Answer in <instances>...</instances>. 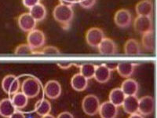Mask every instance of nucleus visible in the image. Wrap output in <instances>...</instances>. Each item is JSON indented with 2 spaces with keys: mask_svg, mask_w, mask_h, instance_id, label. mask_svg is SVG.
I'll use <instances>...</instances> for the list:
<instances>
[{
  "mask_svg": "<svg viewBox=\"0 0 157 118\" xmlns=\"http://www.w3.org/2000/svg\"><path fill=\"white\" fill-rule=\"evenodd\" d=\"M53 16L56 22L61 24L62 27H69L74 18V11L72 6L58 4L54 7Z\"/></svg>",
  "mask_w": 157,
  "mask_h": 118,
  "instance_id": "1",
  "label": "nucleus"
},
{
  "mask_svg": "<svg viewBox=\"0 0 157 118\" xmlns=\"http://www.w3.org/2000/svg\"><path fill=\"white\" fill-rule=\"evenodd\" d=\"M21 92L29 98H34L39 95L41 89L40 83L36 78L29 77L25 79L22 84H21Z\"/></svg>",
  "mask_w": 157,
  "mask_h": 118,
  "instance_id": "2",
  "label": "nucleus"
},
{
  "mask_svg": "<svg viewBox=\"0 0 157 118\" xmlns=\"http://www.w3.org/2000/svg\"><path fill=\"white\" fill-rule=\"evenodd\" d=\"M99 98L94 95H87L82 101V109L88 116H94L98 114L100 108Z\"/></svg>",
  "mask_w": 157,
  "mask_h": 118,
  "instance_id": "3",
  "label": "nucleus"
},
{
  "mask_svg": "<svg viewBox=\"0 0 157 118\" xmlns=\"http://www.w3.org/2000/svg\"><path fill=\"white\" fill-rule=\"evenodd\" d=\"M46 43V36L44 32L39 29H34L29 32L27 36V43L34 50H39L44 46Z\"/></svg>",
  "mask_w": 157,
  "mask_h": 118,
  "instance_id": "4",
  "label": "nucleus"
},
{
  "mask_svg": "<svg viewBox=\"0 0 157 118\" xmlns=\"http://www.w3.org/2000/svg\"><path fill=\"white\" fill-rule=\"evenodd\" d=\"M2 88L4 92L8 95H14L21 89L19 79L14 75H6L2 81Z\"/></svg>",
  "mask_w": 157,
  "mask_h": 118,
  "instance_id": "5",
  "label": "nucleus"
},
{
  "mask_svg": "<svg viewBox=\"0 0 157 118\" xmlns=\"http://www.w3.org/2000/svg\"><path fill=\"white\" fill-rule=\"evenodd\" d=\"M105 38V33L100 28L92 27L87 30L86 33V42L92 47H98L101 42Z\"/></svg>",
  "mask_w": 157,
  "mask_h": 118,
  "instance_id": "6",
  "label": "nucleus"
},
{
  "mask_svg": "<svg viewBox=\"0 0 157 118\" xmlns=\"http://www.w3.org/2000/svg\"><path fill=\"white\" fill-rule=\"evenodd\" d=\"M155 109V100L152 96L146 95L139 98L138 101V111L142 116H148L154 112Z\"/></svg>",
  "mask_w": 157,
  "mask_h": 118,
  "instance_id": "7",
  "label": "nucleus"
},
{
  "mask_svg": "<svg viewBox=\"0 0 157 118\" xmlns=\"http://www.w3.org/2000/svg\"><path fill=\"white\" fill-rule=\"evenodd\" d=\"M134 30L140 34H145L147 32L152 31L153 23L150 17L137 16L134 22Z\"/></svg>",
  "mask_w": 157,
  "mask_h": 118,
  "instance_id": "8",
  "label": "nucleus"
},
{
  "mask_svg": "<svg viewBox=\"0 0 157 118\" xmlns=\"http://www.w3.org/2000/svg\"><path fill=\"white\" fill-rule=\"evenodd\" d=\"M62 92L61 84L57 81L52 80L46 83L44 86V93L50 99H57L61 96Z\"/></svg>",
  "mask_w": 157,
  "mask_h": 118,
  "instance_id": "9",
  "label": "nucleus"
},
{
  "mask_svg": "<svg viewBox=\"0 0 157 118\" xmlns=\"http://www.w3.org/2000/svg\"><path fill=\"white\" fill-rule=\"evenodd\" d=\"M115 24L120 28L129 27L132 22V16L130 11L127 9H120L114 15Z\"/></svg>",
  "mask_w": 157,
  "mask_h": 118,
  "instance_id": "10",
  "label": "nucleus"
},
{
  "mask_svg": "<svg viewBox=\"0 0 157 118\" xmlns=\"http://www.w3.org/2000/svg\"><path fill=\"white\" fill-rule=\"evenodd\" d=\"M37 22L29 13H23L18 18V25L22 31L29 32L36 29Z\"/></svg>",
  "mask_w": 157,
  "mask_h": 118,
  "instance_id": "11",
  "label": "nucleus"
},
{
  "mask_svg": "<svg viewBox=\"0 0 157 118\" xmlns=\"http://www.w3.org/2000/svg\"><path fill=\"white\" fill-rule=\"evenodd\" d=\"M98 49L100 54L104 55H113L117 53V45L110 38H104Z\"/></svg>",
  "mask_w": 157,
  "mask_h": 118,
  "instance_id": "12",
  "label": "nucleus"
},
{
  "mask_svg": "<svg viewBox=\"0 0 157 118\" xmlns=\"http://www.w3.org/2000/svg\"><path fill=\"white\" fill-rule=\"evenodd\" d=\"M98 113L101 118H116L118 114V107L109 101L100 105Z\"/></svg>",
  "mask_w": 157,
  "mask_h": 118,
  "instance_id": "13",
  "label": "nucleus"
},
{
  "mask_svg": "<svg viewBox=\"0 0 157 118\" xmlns=\"http://www.w3.org/2000/svg\"><path fill=\"white\" fill-rule=\"evenodd\" d=\"M135 10L138 16L151 18L153 13V3L151 0H141L136 4Z\"/></svg>",
  "mask_w": 157,
  "mask_h": 118,
  "instance_id": "14",
  "label": "nucleus"
},
{
  "mask_svg": "<svg viewBox=\"0 0 157 118\" xmlns=\"http://www.w3.org/2000/svg\"><path fill=\"white\" fill-rule=\"evenodd\" d=\"M138 98L136 95H130L126 96L125 99L123 102V107L124 111L128 114L137 113L138 111Z\"/></svg>",
  "mask_w": 157,
  "mask_h": 118,
  "instance_id": "15",
  "label": "nucleus"
},
{
  "mask_svg": "<svg viewBox=\"0 0 157 118\" xmlns=\"http://www.w3.org/2000/svg\"><path fill=\"white\" fill-rule=\"evenodd\" d=\"M123 92L125 94L126 96L130 95H136L139 90L138 83L134 79H126L121 84V88Z\"/></svg>",
  "mask_w": 157,
  "mask_h": 118,
  "instance_id": "16",
  "label": "nucleus"
},
{
  "mask_svg": "<svg viewBox=\"0 0 157 118\" xmlns=\"http://www.w3.org/2000/svg\"><path fill=\"white\" fill-rule=\"evenodd\" d=\"M111 73L112 72L105 66V65L101 64L100 65H97L94 77L98 83L105 84L110 80Z\"/></svg>",
  "mask_w": 157,
  "mask_h": 118,
  "instance_id": "17",
  "label": "nucleus"
},
{
  "mask_svg": "<svg viewBox=\"0 0 157 118\" xmlns=\"http://www.w3.org/2000/svg\"><path fill=\"white\" fill-rule=\"evenodd\" d=\"M71 86L75 91H83L88 86V80L82 74L76 73L71 77Z\"/></svg>",
  "mask_w": 157,
  "mask_h": 118,
  "instance_id": "18",
  "label": "nucleus"
},
{
  "mask_svg": "<svg viewBox=\"0 0 157 118\" xmlns=\"http://www.w3.org/2000/svg\"><path fill=\"white\" fill-rule=\"evenodd\" d=\"M16 110L11 98H4L0 101V116L2 117L9 118Z\"/></svg>",
  "mask_w": 157,
  "mask_h": 118,
  "instance_id": "19",
  "label": "nucleus"
},
{
  "mask_svg": "<svg viewBox=\"0 0 157 118\" xmlns=\"http://www.w3.org/2000/svg\"><path fill=\"white\" fill-rule=\"evenodd\" d=\"M136 64L132 62H120L118 63L116 69L118 74L123 78H129L134 73Z\"/></svg>",
  "mask_w": 157,
  "mask_h": 118,
  "instance_id": "20",
  "label": "nucleus"
},
{
  "mask_svg": "<svg viewBox=\"0 0 157 118\" xmlns=\"http://www.w3.org/2000/svg\"><path fill=\"white\" fill-rule=\"evenodd\" d=\"M140 43L134 39H127L124 44V53L127 55H137L141 54Z\"/></svg>",
  "mask_w": 157,
  "mask_h": 118,
  "instance_id": "21",
  "label": "nucleus"
},
{
  "mask_svg": "<svg viewBox=\"0 0 157 118\" xmlns=\"http://www.w3.org/2000/svg\"><path fill=\"white\" fill-rule=\"evenodd\" d=\"M109 102H111L117 107L121 106L123 102L126 98L125 94L123 93V91L120 88H116L110 91L109 95Z\"/></svg>",
  "mask_w": 157,
  "mask_h": 118,
  "instance_id": "22",
  "label": "nucleus"
},
{
  "mask_svg": "<svg viewBox=\"0 0 157 118\" xmlns=\"http://www.w3.org/2000/svg\"><path fill=\"white\" fill-rule=\"evenodd\" d=\"M29 14L36 20V22H42L47 16V9L42 3H38L33 7L30 8Z\"/></svg>",
  "mask_w": 157,
  "mask_h": 118,
  "instance_id": "23",
  "label": "nucleus"
},
{
  "mask_svg": "<svg viewBox=\"0 0 157 118\" xmlns=\"http://www.w3.org/2000/svg\"><path fill=\"white\" fill-rule=\"evenodd\" d=\"M52 106L50 101L43 98L41 100L38 101L35 106V111L39 116H43L49 114L51 111Z\"/></svg>",
  "mask_w": 157,
  "mask_h": 118,
  "instance_id": "24",
  "label": "nucleus"
},
{
  "mask_svg": "<svg viewBox=\"0 0 157 118\" xmlns=\"http://www.w3.org/2000/svg\"><path fill=\"white\" fill-rule=\"evenodd\" d=\"M11 101L16 109H21L27 106L28 102H29V98L22 92L18 91L14 95H13Z\"/></svg>",
  "mask_w": 157,
  "mask_h": 118,
  "instance_id": "25",
  "label": "nucleus"
},
{
  "mask_svg": "<svg viewBox=\"0 0 157 118\" xmlns=\"http://www.w3.org/2000/svg\"><path fill=\"white\" fill-rule=\"evenodd\" d=\"M141 43L143 47L146 50H153L155 47V35L153 30L145 33L142 35L141 38Z\"/></svg>",
  "mask_w": 157,
  "mask_h": 118,
  "instance_id": "26",
  "label": "nucleus"
},
{
  "mask_svg": "<svg viewBox=\"0 0 157 118\" xmlns=\"http://www.w3.org/2000/svg\"><path fill=\"white\" fill-rule=\"evenodd\" d=\"M97 65L94 64H83L80 65V73L87 80L94 78Z\"/></svg>",
  "mask_w": 157,
  "mask_h": 118,
  "instance_id": "27",
  "label": "nucleus"
},
{
  "mask_svg": "<svg viewBox=\"0 0 157 118\" xmlns=\"http://www.w3.org/2000/svg\"><path fill=\"white\" fill-rule=\"evenodd\" d=\"M60 54H61L60 50L54 46H47L43 47L41 50L34 51L33 53V54H37V55H55Z\"/></svg>",
  "mask_w": 157,
  "mask_h": 118,
  "instance_id": "28",
  "label": "nucleus"
},
{
  "mask_svg": "<svg viewBox=\"0 0 157 118\" xmlns=\"http://www.w3.org/2000/svg\"><path fill=\"white\" fill-rule=\"evenodd\" d=\"M33 53L34 50L29 47L28 43H21L18 45L14 50V54L16 55H29L33 54Z\"/></svg>",
  "mask_w": 157,
  "mask_h": 118,
  "instance_id": "29",
  "label": "nucleus"
},
{
  "mask_svg": "<svg viewBox=\"0 0 157 118\" xmlns=\"http://www.w3.org/2000/svg\"><path fill=\"white\" fill-rule=\"evenodd\" d=\"M78 4L84 9H90L96 3V0H77Z\"/></svg>",
  "mask_w": 157,
  "mask_h": 118,
  "instance_id": "30",
  "label": "nucleus"
},
{
  "mask_svg": "<svg viewBox=\"0 0 157 118\" xmlns=\"http://www.w3.org/2000/svg\"><path fill=\"white\" fill-rule=\"evenodd\" d=\"M39 1L40 0H22V2H23V5L25 7L30 9V8L33 7L34 6H36V4L39 3Z\"/></svg>",
  "mask_w": 157,
  "mask_h": 118,
  "instance_id": "31",
  "label": "nucleus"
},
{
  "mask_svg": "<svg viewBox=\"0 0 157 118\" xmlns=\"http://www.w3.org/2000/svg\"><path fill=\"white\" fill-rule=\"evenodd\" d=\"M57 66L59 68L62 69H68L71 68L72 65H73V63L71 62H68V61H60V62H57Z\"/></svg>",
  "mask_w": 157,
  "mask_h": 118,
  "instance_id": "32",
  "label": "nucleus"
},
{
  "mask_svg": "<svg viewBox=\"0 0 157 118\" xmlns=\"http://www.w3.org/2000/svg\"><path fill=\"white\" fill-rule=\"evenodd\" d=\"M9 118H26V116H25V115L22 112L17 109Z\"/></svg>",
  "mask_w": 157,
  "mask_h": 118,
  "instance_id": "33",
  "label": "nucleus"
},
{
  "mask_svg": "<svg viewBox=\"0 0 157 118\" xmlns=\"http://www.w3.org/2000/svg\"><path fill=\"white\" fill-rule=\"evenodd\" d=\"M105 65V66L107 67L111 72L113 71V70H116L118 66V63L116 62H107Z\"/></svg>",
  "mask_w": 157,
  "mask_h": 118,
  "instance_id": "34",
  "label": "nucleus"
},
{
  "mask_svg": "<svg viewBox=\"0 0 157 118\" xmlns=\"http://www.w3.org/2000/svg\"><path fill=\"white\" fill-rule=\"evenodd\" d=\"M57 118H74V116L71 113H69L68 111H65V112H62L60 114H58Z\"/></svg>",
  "mask_w": 157,
  "mask_h": 118,
  "instance_id": "35",
  "label": "nucleus"
},
{
  "mask_svg": "<svg viewBox=\"0 0 157 118\" xmlns=\"http://www.w3.org/2000/svg\"><path fill=\"white\" fill-rule=\"evenodd\" d=\"M61 4H64V5L69 6H72L73 5H75V2H77V0H60Z\"/></svg>",
  "mask_w": 157,
  "mask_h": 118,
  "instance_id": "36",
  "label": "nucleus"
},
{
  "mask_svg": "<svg viewBox=\"0 0 157 118\" xmlns=\"http://www.w3.org/2000/svg\"><path fill=\"white\" fill-rule=\"evenodd\" d=\"M128 118H144V116L141 114H140L139 113H133V114H130Z\"/></svg>",
  "mask_w": 157,
  "mask_h": 118,
  "instance_id": "37",
  "label": "nucleus"
},
{
  "mask_svg": "<svg viewBox=\"0 0 157 118\" xmlns=\"http://www.w3.org/2000/svg\"><path fill=\"white\" fill-rule=\"evenodd\" d=\"M41 118H55V117H54L53 115H51L49 113V114H47V115H45V116H41Z\"/></svg>",
  "mask_w": 157,
  "mask_h": 118,
  "instance_id": "38",
  "label": "nucleus"
}]
</instances>
